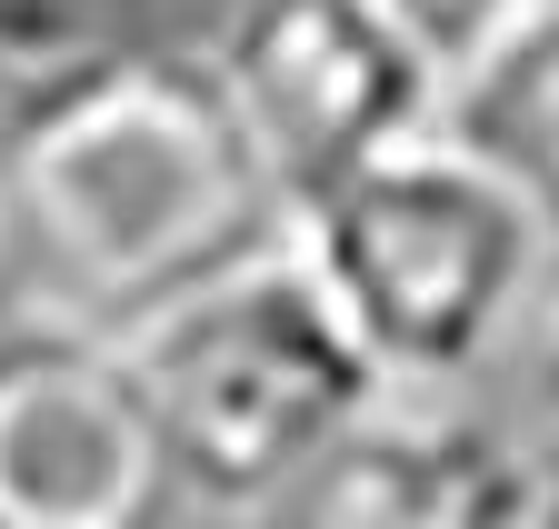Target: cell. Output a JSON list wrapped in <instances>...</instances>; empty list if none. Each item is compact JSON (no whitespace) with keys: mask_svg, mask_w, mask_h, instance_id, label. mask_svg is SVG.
<instances>
[{"mask_svg":"<svg viewBox=\"0 0 559 529\" xmlns=\"http://www.w3.org/2000/svg\"><path fill=\"white\" fill-rule=\"evenodd\" d=\"M81 40V11L70 0H0V91H11L21 71H40L50 50Z\"/></svg>","mask_w":559,"mask_h":529,"instance_id":"9c48e42d","label":"cell"},{"mask_svg":"<svg viewBox=\"0 0 559 529\" xmlns=\"http://www.w3.org/2000/svg\"><path fill=\"white\" fill-rule=\"evenodd\" d=\"M549 490L559 459L530 420L460 410V389H390L340 449H320L270 529H549Z\"/></svg>","mask_w":559,"mask_h":529,"instance_id":"8992f818","label":"cell"},{"mask_svg":"<svg viewBox=\"0 0 559 529\" xmlns=\"http://www.w3.org/2000/svg\"><path fill=\"white\" fill-rule=\"evenodd\" d=\"M549 529H559V490H549Z\"/></svg>","mask_w":559,"mask_h":529,"instance_id":"8fae6325","label":"cell"},{"mask_svg":"<svg viewBox=\"0 0 559 529\" xmlns=\"http://www.w3.org/2000/svg\"><path fill=\"white\" fill-rule=\"evenodd\" d=\"M290 240V201L210 50L70 40L0 91V290L130 340L200 280Z\"/></svg>","mask_w":559,"mask_h":529,"instance_id":"6da1fadb","label":"cell"},{"mask_svg":"<svg viewBox=\"0 0 559 529\" xmlns=\"http://www.w3.org/2000/svg\"><path fill=\"white\" fill-rule=\"evenodd\" d=\"M120 350L190 519H270L320 470V449L390 400V370L300 240H270L240 270L200 280Z\"/></svg>","mask_w":559,"mask_h":529,"instance_id":"7a4b0ae2","label":"cell"},{"mask_svg":"<svg viewBox=\"0 0 559 529\" xmlns=\"http://www.w3.org/2000/svg\"><path fill=\"white\" fill-rule=\"evenodd\" d=\"M200 50L290 220L450 120V50L409 0H230Z\"/></svg>","mask_w":559,"mask_h":529,"instance_id":"277c9868","label":"cell"},{"mask_svg":"<svg viewBox=\"0 0 559 529\" xmlns=\"http://www.w3.org/2000/svg\"><path fill=\"white\" fill-rule=\"evenodd\" d=\"M450 141L489 160L559 250V0H530L450 71Z\"/></svg>","mask_w":559,"mask_h":529,"instance_id":"52a82bcc","label":"cell"},{"mask_svg":"<svg viewBox=\"0 0 559 529\" xmlns=\"http://www.w3.org/2000/svg\"><path fill=\"white\" fill-rule=\"evenodd\" d=\"M520 420L539 430V449L559 459V280L530 320V340H520Z\"/></svg>","mask_w":559,"mask_h":529,"instance_id":"ba28073f","label":"cell"},{"mask_svg":"<svg viewBox=\"0 0 559 529\" xmlns=\"http://www.w3.org/2000/svg\"><path fill=\"white\" fill-rule=\"evenodd\" d=\"M130 350L40 310L0 320V529H180Z\"/></svg>","mask_w":559,"mask_h":529,"instance_id":"5b68a950","label":"cell"},{"mask_svg":"<svg viewBox=\"0 0 559 529\" xmlns=\"http://www.w3.org/2000/svg\"><path fill=\"white\" fill-rule=\"evenodd\" d=\"M290 240L320 260L390 389H469L479 370H500L559 280L549 230L450 130L320 190Z\"/></svg>","mask_w":559,"mask_h":529,"instance_id":"3957f363","label":"cell"},{"mask_svg":"<svg viewBox=\"0 0 559 529\" xmlns=\"http://www.w3.org/2000/svg\"><path fill=\"white\" fill-rule=\"evenodd\" d=\"M409 11L430 21V40L450 50V71H460V60H469V50L489 40V31H500L510 11H530V0H409Z\"/></svg>","mask_w":559,"mask_h":529,"instance_id":"30bf717a","label":"cell"}]
</instances>
